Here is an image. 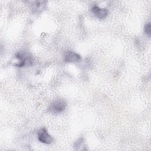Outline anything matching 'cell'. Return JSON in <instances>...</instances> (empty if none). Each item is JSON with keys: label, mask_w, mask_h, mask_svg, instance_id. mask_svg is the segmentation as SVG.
<instances>
[{"label": "cell", "mask_w": 151, "mask_h": 151, "mask_svg": "<svg viewBox=\"0 0 151 151\" xmlns=\"http://www.w3.org/2000/svg\"><path fill=\"white\" fill-rule=\"evenodd\" d=\"M38 140L44 144H51L54 140L52 137L48 133L47 130L45 127L40 129L37 133Z\"/></svg>", "instance_id": "3957f363"}, {"label": "cell", "mask_w": 151, "mask_h": 151, "mask_svg": "<svg viewBox=\"0 0 151 151\" xmlns=\"http://www.w3.org/2000/svg\"><path fill=\"white\" fill-rule=\"evenodd\" d=\"M144 32L145 33L148 35L149 37H150L151 35V25L150 22H147L144 27Z\"/></svg>", "instance_id": "ba28073f"}, {"label": "cell", "mask_w": 151, "mask_h": 151, "mask_svg": "<svg viewBox=\"0 0 151 151\" xmlns=\"http://www.w3.org/2000/svg\"><path fill=\"white\" fill-rule=\"evenodd\" d=\"M64 60L66 63H77L81 60V57L74 51H67L64 55Z\"/></svg>", "instance_id": "5b68a950"}, {"label": "cell", "mask_w": 151, "mask_h": 151, "mask_svg": "<svg viewBox=\"0 0 151 151\" xmlns=\"http://www.w3.org/2000/svg\"><path fill=\"white\" fill-rule=\"evenodd\" d=\"M67 106V103L64 99H59L53 101L48 106V112L52 114H58L63 112Z\"/></svg>", "instance_id": "7a4b0ae2"}, {"label": "cell", "mask_w": 151, "mask_h": 151, "mask_svg": "<svg viewBox=\"0 0 151 151\" xmlns=\"http://www.w3.org/2000/svg\"><path fill=\"white\" fill-rule=\"evenodd\" d=\"M46 1H34L32 4V9L34 13L38 14L41 12L46 6Z\"/></svg>", "instance_id": "8992f818"}, {"label": "cell", "mask_w": 151, "mask_h": 151, "mask_svg": "<svg viewBox=\"0 0 151 151\" xmlns=\"http://www.w3.org/2000/svg\"><path fill=\"white\" fill-rule=\"evenodd\" d=\"M15 57L17 60V61L14 65L18 67L31 66L34 63L33 57L27 51H18L15 54Z\"/></svg>", "instance_id": "6da1fadb"}, {"label": "cell", "mask_w": 151, "mask_h": 151, "mask_svg": "<svg viewBox=\"0 0 151 151\" xmlns=\"http://www.w3.org/2000/svg\"><path fill=\"white\" fill-rule=\"evenodd\" d=\"M74 149L77 150H86V145L84 140L83 138L78 139L74 143Z\"/></svg>", "instance_id": "52a82bcc"}, {"label": "cell", "mask_w": 151, "mask_h": 151, "mask_svg": "<svg viewBox=\"0 0 151 151\" xmlns=\"http://www.w3.org/2000/svg\"><path fill=\"white\" fill-rule=\"evenodd\" d=\"M91 11L92 14L98 19H103L108 15V11L106 8H101L100 6L94 4L91 8Z\"/></svg>", "instance_id": "277c9868"}]
</instances>
